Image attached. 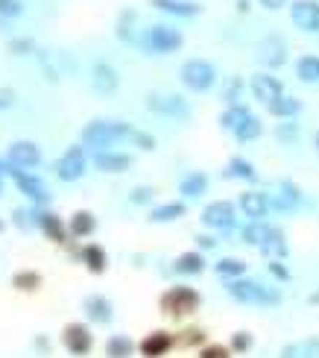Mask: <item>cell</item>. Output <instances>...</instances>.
Masks as SVG:
<instances>
[{
  "label": "cell",
  "instance_id": "d6986e66",
  "mask_svg": "<svg viewBox=\"0 0 319 358\" xmlns=\"http://www.w3.org/2000/svg\"><path fill=\"white\" fill-rule=\"evenodd\" d=\"M82 308H85L88 320L103 323V326H105V323H112V317H114V308H112V303H109V296H103V294H91V296H85Z\"/></svg>",
  "mask_w": 319,
  "mask_h": 358
},
{
  "label": "cell",
  "instance_id": "6da1fadb",
  "mask_svg": "<svg viewBox=\"0 0 319 358\" xmlns=\"http://www.w3.org/2000/svg\"><path fill=\"white\" fill-rule=\"evenodd\" d=\"M132 124L126 121H91L82 127V147H91L94 153L100 150H109L112 144L124 141V138H132Z\"/></svg>",
  "mask_w": 319,
  "mask_h": 358
},
{
  "label": "cell",
  "instance_id": "d4e9b609",
  "mask_svg": "<svg viewBox=\"0 0 319 358\" xmlns=\"http://www.w3.org/2000/svg\"><path fill=\"white\" fill-rule=\"evenodd\" d=\"M97 229V217L88 212V208H80V212H73L71 220H68V232L73 238H88V235H94Z\"/></svg>",
  "mask_w": 319,
  "mask_h": 358
},
{
  "label": "cell",
  "instance_id": "8d00e7d4",
  "mask_svg": "<svg viewBox=\"0 0 319 358\" xmlns=\"http://www.w3.org/2000/svg\"><path fill=\"white\" fill-rule=\"evenodd\" d=\"M15 291H38L41 288V273L38 271H18L12 276Z\"/></svg>",
  "mask_w": 319,
  "mask_h": 358
},
{
  "label": "cell",
  "instance_id": "91938a15",
  "mask_svg": "<svg viewBox=\"0 0 319 358\" xmlns=\"http://www.w3.org/2000/svg\"><path fill=\"white\" fill-rule=\"evenodd\" d=\"M0 232H3V217H0Z\"/></svg>",
  "mask_w": 319,
  "mask_h": 358
},
{
  "label": "cell",
  "instance_id": "ab89813d",
  "mask_svg": "<svg viewBox=\"0 0 319 358\" xmlns=\"http://www.w3.org/2000/svg\"><path fill=\"white\" fill-rule=\"evenodd\" d=\"M252 344H255L252 332L240 329V332H235V335H232V341H229V350H232V352H249V350H252Z\"/></svg>",
  "mask_w": 319,
  "mask_h": 358
},
{
  "label": "cell",
  "instance_id": "bcb514c9",
  "mask_svg": "<svg viewBox=\"0 0 319 358\" xmlns=\"http://www.w3.org/2000/svg\"><path fill=\"white\" fill-rule=\"evenodd\" d=\"M132 141H135L138 150H147V153L156 150V136H149V132H138V129H135L132 132Z\"/></svg>",
  "mask_w": 319,
  "mask_h": 358
},
{
  "label": "cell",
  "instance_id": "816d5d0a",
  "mask_svg": "<svg viewBox=\"0 0 319 358\" xmlns=\"http://www.w3.org/2000/svg\"><path fill=\"white\" fill-rule=\"evenodd\" d=\"M302 355H305V358H319V338L302 341Z\"/></svg>",
  "mask_w": 319,
  "mask_h": 358
},
{
  "label": "cell",
  "instance_id": "680465c9",
  "mask_svg": "<svg viewBox=\"0 0 319 358\" xmlns=\"http://www.w3.org/2000/svg\"><path fill=\"white\" fill-rule=\"evenodd\" d=\"M0 179H3V162H0Z\"/></svg>",
  "mask_w": 319,
  "mask_h": 358
},
{
  "label": "cell",
  "instance_id": "ffe728a7",
  "mask_svg": "<svg viewBox=\"0 0 319 358\" xmlns=\"http://www.w3.org/2000/svg\"><path fill=\"white\" fill-rule=\"evenodd\" d=\"M149 6L173 15V18H196L202 12V6L193 3V0H149Z\"/></svg>",
  "mask_w": 319,
  "mask_h": 358
},
{
  "label": "cell",
  "instance_id": "52a82bcc",
  "mask_svg": "<svg viewBox=\"0 0 319 358\" xmlns=\"http://www.w3.org/2000/svg\"><path fill=\"white\" fill-rule=\"evenodd\" d=\"M147 109L156 112V115H164V117H188L191 115L185 97L181 94H164V92H149L147 94Z\"/></svg>",
  "mask_w": 319,
  "mask_h": 358
},
{
  "label": "cell",
  "instance_id": "db71d44e",
  "mask_svg": "<svg viewBox=\"0 0 319 358\" xmlns=\"http://www.w3.org/2000/svg\"><path fill=\"white\" fill-rule=\"evenodd\" d=\"M196 244H200V250H214L217 238L214 235H196Z\"/></svg>",
  "mask_w": 319,
  "mask_h": 358
},
{
  "label": "cell",
  "instance_id": "f6af8a7d",
  "mask_svg": "<svg viewBox=\"0 0 319 358\" xmlns=\"http://www.w3.org/2000/svg\"><path fill=\"white\" fill-rule=\"evenodd\" d=\"M176 344H181V347H200V344H205V332L202 329H185V332H181V338H176Z\"/></svg>",
  "mask_w": 319,
  "mask_h": 358
},
{
  "label": "cell",
  "instance_id": "c3c4849f",
  "mask_svg": "<svg viewBox=\"0 0 319 358\" xmlns=\"http://www.w3.org/2000/svg\"><path fill=\"white\" fill-rule=\"evenodd\" d=\"M200 358H232V350L223 344H205L200 350Z\"/></svg>",
  "mask_w": 319,
  "mask_h": 358
},
{
  "label": "cell",
  "instance_id": "3957f363",
  "mask_svg": "<svg viewBox=\"0 0 319 358\" xmlns=\"http://www.w3.org/2000/svg\"><path fill=\"white\" fill-rule=\"evenodd\" d=\"M202 303V296L196 288L191 285H173V288H167L161 294V300H158V308H161V315L167 317H173V320H181V317H191L196 308H200Z\"/></svg>",
  "mask_w": 319,
  "mask_h": 358
},
{
  "label": "cell",
  "instance_id": "f5cc1de1",
  "mask_svg": "<svg viewBox=\"0 0 319 358\" xmlns=\"http://www.w3.org/2000/svg\"><path fill=\"white\" fill-rule=\"evenodd\" d=\"M279 358H305L302 355V344H287V347H281V355Z\"/></svg>",
  "mask_w": 319,
  "mask_h": 358
},
{
  "label": "cell",
  "instance_id": "e575fe53",
  "mask_svg": "<svg viewBox=\"0 0 319 358\" xmlns=\"http://www.w3.org/2000/svg\"><path fill=\"white\" fill-rule=\"evenodd\" d=\"M249 115H252L249 106H243V103H237V106H225V112L220 115V127H223L225 132H235Z\"/></svg>",
  "mask_w": 319,
  "mask_h": 358
},
{
  "label": "cell",
  "instance_id": "7dc6e473",
  "mask_svg": "<svg viewBox=\"0 0 319 358\" xmlns=\"http://www.w3.org/2000/svg\"><path fill=\"white\" fill-rule=\"evenodd\" d=\"M276 136L284 141V144H293L296 138H299V127L293 124V121H284V124H279V129H276Z\"/></svg>",
  "mask_w": 319,
  "mask_h": 358
},
{
  "label": "cell",
  "instance_id": "484cf974",
  "mask_svg": "<svg viewBox=\"0 0 319 358\" xmlns=\"http://www.w3.org/2000/svg\"><path fill=\"white\" fill-rule=\"evenodd\" d=\"M261 252L267 259H287V252H290V244H287V235L281 232V229H276L272 227L269 229V235H267V241L261 244Z\"/></svg>",
  "mask_w": 319,
  "mask_h": 358
},
{
  "label": "cell",
  "instance_id": "7a4b0ae2",
  "mask_svg": "<svg viewBox=\"0 0 319 358\" xmlns=\"http://www.w3.org/2000/svg\"><path fill=\"white\" fill-rule=\"evenodd\" d=\"M225 291H229L232 300H237L243 306H279L281 303L279 288H267V285H261V282L246 279V276L232 279L229 285H225Z\"/></svg>",
  "mask_w": 319,
  "mask_h": 358
},
{
  "label": "cell",
  "instance_id": "836d02e7",
  "mask_svg": "<svg viewBox=\"0 0 319 358\" xmlns=\"http://www.w3.org/2000/svg\"><path fill=\"white\" fill-rule=\"evenodd\" d=\"M214 271H217V276H223V279H240V276H246V262L243 259H235V256H223L217 264H214Z\"/></svg>",
  "mask_w": 319,
  "mask_h": 358
},
{
  "label": "cell",
  "instance_id": "4316f807",
  "mask_svg": "<svg viewBox=\"0 0 319 358\" xmlns=\"http://www.w3.org/2000/svg\"><path fill=\"white\" fill-rule=\"evenodd\" d=\"M267 112H269L272 117H279V121H293V117L302 112V100L293 97V94H284V97H279L276 103H269Z\"/></svg>",
  "mask_w": 319,
  "mask_h": 358
},
{
  "label": "cell",
  "instance_id": "277c9868",
  "mask_svg": "<svg viewBox=\"0 0 319 358\" xmlns=\"http://www.w3.org/2000/svg\"><path fill=\"white\" fill-rule=\"evenodd\" d=\"M179 80L185 88H191V92L202 94L208 88H214L217 68L211 65L208 59H188V62H181V68H179Z\"/></svg>",
  "mask_w": 319,
  "mask_h": 358
},
{
  "label": "cell",
  "instance_id": "ac0fdd59",
  "mask_svg": "<svg viewBox=\"0 0 319 358\" xmlns=\"http://www.w3.org/2000/svg\"><path fill=\"white\" fill-rule=\"evenodd\" d=\"M91 85H94L97 94H114L120 85V77L109 62H97L94 71H91Z\"/></svg>",
  "mask_w": 319,
  "mask_h": 358
},
{
  "label": "cell",
  "instance_id": "ba28073f",
  "mask_svg": "<svg viewBox=\"0 0 319 358\" xmlns=\"http://www.w3.org/2000/svg\"><path fill=\"white\" fill-rule=\"evenodd\" d=\"M82 173H85V147L73 144L56 162V176L62 182H77V179H82Z\"/></svg>",
  "mask_w": 319,
  "mask_h": 358
},
{
  "label": "cell",
  "instance_id": "9f6ffc18",
  "mask_svg": "<svg viewBox=\"0 0 319 358\" xmlns=\"http://www.w3.org/2000/svg\"><path fill=\"white\" fill-rule=\"evenodd\" d=\"M235 9H237L240 15H246V12L252 9V0H235Z\"/></svg>",
  "mask_w": 319,
  "mask_h": 358
},
{
  "label": "cell",
  "instance_id": "5bb4252c",
  "mask_svg": "<svg viewBox=\"0 0 319 358\" xmlns=\"http://www.w3.org/2000/svg\"><path fill=\"white\" fill-rule=\"evenodd\" d=\"M173 347H176V335L167 332V329H156V332L144 335V341L138 344V352L144 358H161V355L170 352Z\"/></svg>",
  "mask_w": 319,
  "mask_h": 358
},
{
  "label": "cell",
  "instance_id": "9a60e30c",
  "mask_svg": "<svg viewBox=\"0 0 319 358\" xmlns=\"http://www.w3.org/2000/svg\"><path fill=\"white\" fill-rule=\"evenodd\" d=\"M6 162L15 165V168H21V171H29V168H36L41 162V150H38V144H33V141H12Z\"/></svg>",
  "mask_w": 319,
  "mask_h": 358
},
{
  "label": "cell",
  "instance_id": "60d3db41",
  "mask_svg": "<svg viewBox=\"0 0 319 358\" xmlns=\"http://www.w3.org/2000/svg\"><path fill=\"white\" fill-rule=\"evenodd\" d=\"M12 217H15V227H18V229H33V227H38V212H24V208H15Z\"/></svg>",
  "mask_w": 319,
  "mask_h": 358
},
{
  "label": "cell",
  "instance_id": "cb8c5ba5",
  "mask_svg": "<svg viewBox=\"0 0 319 358\" xmlns=\"http://www.w3.org/2000/svg\"><path fill=\"white\" fill-rule=\"evenodd\" d=\"M208 191V176L202 171H191L188 176H181V182H179V194L185 200H196V197H202V194Z\"/></svg>",
  "mask_w": 319,
  "mask_h": 358
},
{
  "label": "cell",
  "instance_id": "f1b7e54d",
  "mask_svg": "<svg viewBox=\"0 0 319 358\" xmlns=\"http://www.w3.org/2000/svg\"><path fill=\"white\" fill-rule=\"evenodd\" d=\"M223 176H225V179H243V182H255L258 171H255V165H252L249 159L235 156V159H229V165H225Z\"/></svg>",
  "mask_w": 319,
  "mask_h": 358
},
{
  "label": "cell",
  "instance_id": "7c38bea8",
  "mask_svg": "<svg viewBox=\"0 0 319 358\" xmlns=\"http://www.w3.org/2000/svg\"><path fill=\"white\" fill-rule=\"evenodd\" d=\"M258 59H261V65H267L269 71L281 68L287 62V41L279 33H269L267 38L258 41Z\"/></svg>",
  "mask_w": 319,
  "mask_h": 358
},
{
  "label": "cell",
  "instance_id": "11a10c76",
  "mask_svg": "<svg viewBox=\"0 0 319 358\" xmlns=\"http://www.w3.org/2000/svg\"><path fill=\"white\" fill-rule=\"evenodd\" d=\"M264 9H269V12H279V9H284L287 6V0H258Z\"/></svg>",
  "mask_w": 319,
  "mask_h": 358
},
{
  "label": "cell",
  "instance_id": "5b68a950",
  "mask_svg": "<svg viewBox=\"0 0 319 358\" xmlns=\"http://www.w3.org/2000/svg\"><path fill=\"white\" fill-rule=\"evenodd\" d=\"M141 44L147 50H153V53H176L181 44H185V36H181L179 29L170 27V24H153L144 33Z\"/></svg>",
  "mask_w": 319,
  "mask_h": 358
},
{
  "label": "cell",
  "instance_id": "8992f818",
  "mask_svg": "<svg viewBox=\"0 0 319 358\" xmlns=\"http://www.w3.org/2000/svg\"><path fill=\"white\" fill-rule=\"evenodd\" d=\"M3 173H9V176L15 179V185H18V191L27 194V197L33 200L36 206L50 203V191L44 188V182H41L38 176L27 173V171H21V168H15V165H9V162H3Z\"/></svg>",
  "mask_w": 319,
  "mask_h": 358
},
{
  "label": "cell",
  "instance_id": "e0dca14e",
  "mask_svg": "<svg viewBox=\"0 0 319 358\" xmlns=\"http://www.w3.org/2000/svg\"><path fill=\"white\" fill-rule=\"evenodd\" d=\"M94 168L103 173H126L132 168V156L129 153H117V150H100L94 153Z\"/></svg>",
  "mask_w": 319,
  "mask_h": 358
},
{
  "label": "cell",
  "instance_id": "74e56055",
  "mask_svg": "<svg viewBox=\"0 0 319 358\" xmlns=\"http://www.w3.org/2000/svg\"><path fill=\"white\" fill-rule=\"evenodd\" d=\"M135 21H138V12H135V9L120 12V18H117V38L135 41Z\"/></svg>",
  "mask_w": 319,
  "mask_h": 358
},
{
  "label": "cell",
  "instance_id": "4dcf8cb0",
  "mask_svg": "<svg viewBox=\"0 0 319 358\" xmlns=\"http://www.w3.org/2000/svg\"><path fill=\"white\" fill-rule=\"evenodd\" d=\"M269 223L267 220H249L246 227L240 229V241L243 244H249V247H261L267 241V235H269Z\"/></svg>",
  "mask_w": 319,
  "mask_h": 358
},
{
  "label": "cell",
  "instance_id": "b9f144b4",
  "mask_svg": "<svg viewBox=\"0 0 319 358\" xmlns=\"http://www.w3.org/2000/svg\"><path fill=\"white\" fill-rule=\"evenodd\" d=\"M18 15H24V0H0V18L9 21Z\"/></svg>",
  "mask_w": 319,
  "mask_h": 358
},
{
  "label": "cell",
  "instance_id": "d590c367",
  "mask_svg": "<svg viewBox=\"0 0 319 358\" xmlns=\"http://www.w3.org/2000/svg\"><path fill=\"white\" fill-rule=\"evenodd\" d=\"M261 132H264V124H261V117H258V115H249L246 117V121H243L235 132H232V136L237 138V141H243V144H246V141H255V138H261Z\"/></svg>",
  "mask_w": 319,
  "mask_h": 358
},
{
  "label": "cell",
  "instance_id": "30bf717a",
  "mask_svg": "<svg viewBox=\"0 0 319 358\" xmlns=\"http://www.w3.org/2000/svg\"><path fill=\"white\" fill-rule=\"evenodd\" d=\"M202 223L214 232H225L235 227V206L229 200H214L202 208Z\"/></svg>",
  "mask_w": 319,
  "mask_h": 358
},
{
  "label": "cell",
  "instance_id": "f907efd6",
  "mask_svg": "<svg viewBox=\"0 0 319 358\" xmlns=\"http://www.w3.org/2000/svg\"><path fill=\"white\" fill-rule=\"evenodd\" d=\"M15 100H18V92H15V88H0V109H12Z\"/></svg>",
  "mask_w": 319,
  "mask_h": 358
},
{
  "label": "cell",
  "instance_id": "6f0895ef",
  "mask_svg": "<svg viewBox=\"0 0 319 358\" xmlns=\"http://www.w3.org/2000/svg\"><path fill=\"white\" fill-rule=\"evenodd\" d=\"M313 147H316V153H319V132H316V136H313Z\"/></svg>",
  "mask_w": 319,
  "mask_h": 358
},
{
  "label": "cell",
  "instance_id": "ee69618b",
  "mask_svg": "<svg viewBox=\"0 0 319 358\" xmlns=\"http://www.w3.org/2000/svg\"><path fill=\"white\" fill-rule=\"evenodd\" d=\"M153 197H156L153 188H149V185H138V188H132L129 203L132 206H147V203H153Z\"/></svg>",
  "mask_w": 319,
  "mask_h": 358
},
{
  "label": "cell",
  "instance_id": "9c48e42d",
  "mask_svg": "<svg viewBox=\"0 0 319 358\" xmlns=\"http://www.w3.org/2000/svg\"><path fill=\"white\" fill-rule=\"evenodd\" d=\"M249 92L255 94V100H261L264 106H269V103H276L279 97H284V85L279 77H272L269 71H258L252 73L249 80Z\"/></svg>",
  "mask_w": 319,
  "mask_h": 358
},
{
  "label": "cell",
  "instance_id": "f546056e",
  "mask_svg": "<svg viewBox=\"0 0 319 358\" xmlns=\"http://www.w3.org/2000/svg\"><path fill=\"white\" fill-rule=\"evenodd\" d=\"M185 212H188V206L181 203V200H173V203L156 206L153 212H149V220H153V223H173L179 217H185Z\"/></svg>",
  "mask_w": 319,
  "mask_h": 358
},
{
  "label": "cell",
  "instance_id": "d6a6232c",
  "mask_svg": "<svg viewBox=\"0 0 319 358\" xmlns=\"http://www.w3.org/2000/svg\"><path fill=\"white\" fill-rule=\"evenodd\" d=\"M296 77H299L302 83H308V85L319 83V56H313V53L299 56V62H296Z\"/></svg>",
  "mask_w": 319,
  "mask_h": 358
},
{
  "label": "cell",
  "instance_id": "2e32d148",
  "mask_svg": "<svg viewBox=\"0 0 319 358\" xmlns=\"http://www.w3.org/2000/svg\"><path fill=\"white\" fill-rule=\"evenodd\" d=\"M237 206H240V212L246 215L249 220H264L267 217V212L272 208V203H269V194H264V191H243L240 194V200H237Z\"/></svg>",
  "mask_w": 319,
  "mask_h": 358
},
{
  "label": "cell",
  "instance_id": "4fadbf2b",
  "mask_svg": "<svg viewBox=\"0 0 319 358\" xmlns=\"http://www.w3.org/2000/svg\"><path fill=\"white\" fill-rule=\"evenodd\" d=\"M62 344L71 355H88L91 347H94V335L85 323H68L62 332Z\"/></svg>",
  "mask_w": 319,
  "mask_h": 358
},
{
  "label": "cell",
  "instance_id": "1f68e13d",
  "mask_svg": "<svg viewBox=\"0 0 319 358\" xmlns=\"http://www.w3.org/2000/svg\"><path fill=\"white\" fill-rule=\"evenodd\" d=\"M135 350H138V344L129 335H112L105 341V358H132Z\"/></svg>",
  "mask_w": 319,
  "mask_h": 358
},
{
  "label": "cell",
  "instance_id": "83f0119b",
  "mask_svg": "<svg viewBox=\"0 0 319 358\" xmlns=\"http://www.w3.org/2000/svg\"><path fill=\"white\" fill-rule=\"evenodd\" d=\"M82 264L88 267V273H105V267H109V256H105V250L100 244H85L82 247Z\"/></svg>",
  "mask_w": 319,
  "mask_h": 358
},
{
  "label": "cell",
  "instance_id": "7bdbcfd3",
  "mask_svg": "<svg viewBox=\"0 0 319 358\" xmlns=\"http://www.w3.org/2000/svg\"><path fill=\"white\" fill-rule=\"evenodd\" d=\"M33 50H36V41H33V38H27V36L9 41V53H15V56H29Z\"/></svg>",
  "mask_w": 319,
  "mask_h": 358
},
{
  "label": "cell",
  "instance_id": "603a6c76",
  "mask_svg": "<svg viewBox=\"0 0 319 358\" xmlns=\"http://www.w3.org/2000/svg\"><path fill=\"white\" fill-rule=\"evenodd\" d=\"M202 271H205V259H202V252H196V250L181 252L173 262V273H179V276H200Z\"/></svg>",
  "mask_w": 319,
  "mask_h": 358
},
{
  "label": "cell",
  "instance_id": "8fae6325",
  "mask_svg": "<svg viewBox=\"0 0 319 358\" xmlns=\"http://www.w3.org/2000/svg\"><path fill=\"white\" fill-rule=\"evenodd\" d=\"M290 21L302 33H319V0H293Z\"/></svg>",
  "mask_w": 319,
  "mask_h": 358
},
{
  "label": "cell",
  "instance_id": "94428289",
  "mask_svg": "<svg viewBox=\"0 0 319 358\" xmlns=\"http://www.w3.org/2000/svg\"><path fill=\"white\" fill-rule=\"evenodd\" d=\"M0 194H3V179H0Z\"/></svg>",
  "mask_w": 319,
  "mask_h": 358
},
{
  "label": "cell",
  "instance_id": "f35d334b",
  "mask_svg": "<svg viewBox=\"0 0 319 358\" xmlns=\"http://www.w3.org/2000/svg\"><path fill=\"white\" fill-rule=\"evenodd\" d=\"M243 88H246V85H243L240 77H229V80H225V85H223V103H225V106H237Z\"/></svg>",
  "mask_w": 319,
  "mask_h": 358
},
{
  "label": "cell",
  "instance_id": "44dd1931",
  "mask_svg": "<svg viewBox=\"0 0 319 358\" xmlns=\"http://www.w3.org/2000/svg\"><path fill=\"white\" fill-rule=\"evenodd\" d=\"M272 208H281V212H290V208H296L302 203V188L296 182H290V179H281L279 182V194L276 197H269Z\"/></svg>",
  "mask_w": 319,
  "mask_h": 358
},
{
  "label": "cell",
  "instance_id": "7402d4cb",
  "mask_svg": "<svg viewBox=\"0 0 319 358\" xmlns=\"http://www.w3.org/2000/svg\"><path fill=\"white\" fill-rule=\"evenodd\" d=\"M38 229L56 244H65V238H68V227L56 212H38Z\"/></svg>",
  "mask_w": 319,
  "mask_h": 358
},
{
  "label": "cell",
  "instance_id": "681fc988",
  "mask_svg": "<svg viewBox=\"0 0 319 358\" xmlns=\"http://www.w3.org/2000/svg\"><path fill=\"white\" fill-rule=\"evenodd\" d=\"M267 267H269V273L276 276L279 282H290V267H284V262H281V259H269V264H267Z\"/></svg>",
  "mask_w": 319,
  "mask_h": 358
}]
</instances>
